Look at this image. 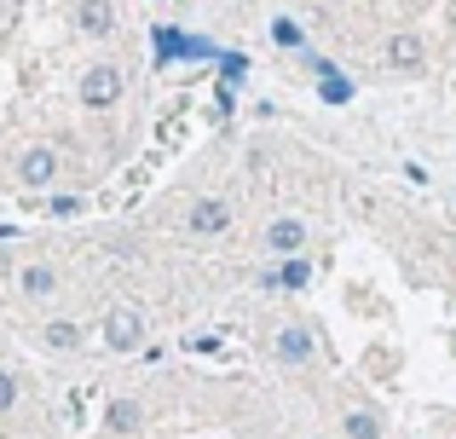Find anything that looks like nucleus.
<instances>
[{
    "label": "nucleus",
    "instance_id": "obj_1",
    "mask_svg": "<svg viewBox=\"0 0 456 439\" xmlns=\"http://www.w3.org/2000/svg\"><path fill=\"white\" fill-rule=\"evenodd\" d=\"M116 99H122V76H116L110 64H93L87 76H81V104H87V110H110Z\"/></svg>",
    "mask_w": 456,
    "mask_h": 439
},
{
    "label": "nucleus",
    "instance_id": "obj_2",
    "mask_svg": "<svg viewBox=\"0 0 456 439\" xmlns=\"http://www.w3.org/2000/svg\"><path fill=\"white\" fill-rule=\"evenodd\" d=\"M104 341H110L116 353H134L139 341H145V318H139L134 306H116V313L104 318Z\"/></svg>",
    "mask_w": 456,
    "mask_h": 439
},
{
    "label": "nucleus",
    "instance_id": "obj_3",
    "mask_svg": "<svg viewBox=\"0 0 456 439\" xmlns=\"http://www.w3.org/2000/svg\"><path fill=\"white\" fill-rule=\"evenodd\" d=\"M53 168H58V157L46 145H35V150H23V157H18V180L23 185H46V180H53Z\"/></svg>",
    "mask_w": 456,
    "mask_h": 439
},
{
    "label": "nucleus",
    "instance_id": "obj_4",
    "mask_svg": "<svg viewBox=\"0 0 456 439\" xmlns=\"http://www.w3.org/2000/svg\"><path fill=\"white\" fill-rule=\"evenodd\" d=\"M312 69H318V93H323L330 104H346V99H353V81H346V76H341L335 64H323V58H312Z\"/></svg>",
    "mask_w": 456,
    "mask_h": 439
},
{
    "label": "nucleus",
    "instance_id": "obj_5",
    "mask_svg": "<svg viewBox=\"0 0 456 439\" xmlns=\"http://www.w3.org/2000/svg\"><path fill=\"white\" fill-rule=\"evenodd\" d=\"M76 23H81L87 35H110V23H116L110 0H81V6H76Z\"/></svg>",
    "mask_w": 456,
    "mask_h": 439
},
{
    "label": "nucleus",
    "instance_id": "obj_6",
    "mask_svg": "<svg viewBox=\"0 0 456 439\" xmlns=\"http://www.w3.org/2000/svg\"><path fill=\"white\" fill-rule=\"evenodd\" d=\"M266 243L278 248V255H295V248L306 243V225H301V220H272V225H266Z\"/></svg>",
    "mask_w": 456,
    "mask_h": 439
},
{
    "label": "nucleus",
    "instance_id": "obj_7",
    "mask_svg": "<svg viewBox=\"0 0 456 439\" xmlns=\"http://www.w3.org/2000/svg\"><path fill=\"white\" fill-rule=\"evenodd\" d=\"M387 64L393 69H416L422 64V41H416V35H393L387 41Z\"/></svg>",
    "mask_w": 456,
    "mask_h": 439
},
{
    "label": "nucleus",
    "instance_id": "obj_8",
    "mask_svg": "<svg viewBox=\"0 0 456 439\" xmlns=\"http://www.w3.org/2000/svg\"><path fill=\"white\" fill-rule=\"evenodd\" d=\"M191 232H225V203H214V197H202L197 208H191Z\"/></svg>",
    "mask_w": 456,
    "mask_h": 439
},
{
    "label": "nucleus",
    "instance_id": "obj_9",
    "mask_svg": "<svg viewBox=\"0 0 456 439\" xmlns=\"http://www.w3.org/2000/svg\"><path fill=\"white\" fill-rule=\"evenodd\" d=\"M306 353H312V336H306L301 324H289V329L278 336V359H283V364H301Z\"/></svg>",
    "mask_w": 456,
    "mask_h": 439
},
{
    "label": "nucleus",
    "instance_id": "obj_10",
    "mask_svg": "<svg viewBox=\"0 0 456 439\" xmlns=\"http://www.w3.org/2000/svg\"><path fill=\"white\" fill-rule=\"evenodd\" d=\"M346 439H381V417L376 411H353L346 417Z\"/></svg>",
    "mask_w": 456,
    "mask_h": 439
},
{
    "label": "nucleus",
    "instance_id": "obj_11",
    "mask_svg": "<svg viewBox=\"0 0 456 439\" xmlns=\"http://www.w3.org/2000/svg\"><path fill=\"white\" fill-rule=\"evenodd\" d=\"M266 283H272V289H301V283H306V260H289V266H278Z\"/></svg>",
    "mask_w": 456,
    "mask_h": 439
},
{
    "label": "nucleus",
    "instance_id": "obj_12",
    "mask_svg": "<svg viewBox=\"0 0 456 439\" xmlns=\"http://www.w3.org/2000/svg\"><path fill=\"white\" fill-rule=\"evenodd\" d=\"M110 428L116 434H134L139 428V405H134V399H116V405H110Z\"/></svg>",
    "mask_w": 456,
    "mask_h": 439
},
{
    "label": "nucleus",
    "instance_id": "obj_13",
    "mask_svg": "<svg viewBox=\"0 0 456 439\" xmlns=\"http://www.w3.org/2000/svg\"><path fill=\"white\" fill-rule=\"evenodd\" d=\"M23 289H29V295H53V289H58V278H53L46 266H29V272H23Z\"/></svg>",
    "mask_w": 456,
    "mask_h": 439
},
{
    "label": "nucleus",
    "instance_id": "obj_14",
    "mask_svg": "<svg viewBox=\"0 0 456 439\" xmlns=\"http://www.w3.org/2000/svg\"><path fill=\"white\" fill-rule=\"evenodd\" d=\"M46 341H53V347H81V329L58 318V324H46Z\"/></svg>",
    "mask_w": 456,
    "mask_h": 439
},
{
    "label": "nucleus",
    "instance_id": "obj_15",
    "mask_svg": "<svg viewBox=\"0 0 456 439\" xmlns=\"http://www.w3.org/2000/svg\"><path fill=\"white\" fill-rule=\"evenodd\" d=\"M272 41H278V46H301V29H295L289 18H278V23H272Z\"/></svg>",
    "mask_w": 456,
    "mask_h": 439
},
{
    "label": "nucleus",
    "instance_id": "obj_16",
    "mask_svg": "<svg viewBox=\"0 0 456 439\" xmlns=\"http://www.w3.org/2000/svg\"><path fill=\"white\" fill-rule=\"evenodd\" d=\"M12 405H18V376H6V370H0V417H6Z\"/></svg>",
    "mask_w": 456,
    "mask_h": 439
},
{
    "label": "nucleus",
    "instance_id": "obj_17",
    "mask_svg": "<svg viewBox=\"0 0 456 439\" xmlns=\"http://www.w3.org/2000/svg\"><path fill=\"white\" fill-rule=\"evenodd\" d=\"M6 23H12V0H0V29H6Z\"/></svg>",
    "mask_w": 456,
    "mask_h": 439
}]
</instances>
